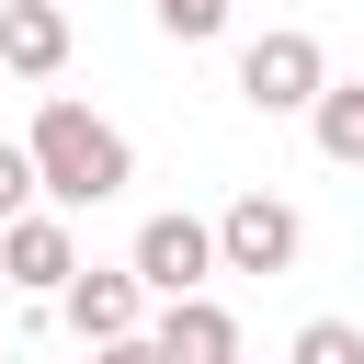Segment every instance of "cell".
Listing matches in <instances>:
<instances>
[{
  "mask_svg": "<svg viewBox=\"0 0 364 364\" xmlns=\"http://www.w3.org/2000/svg\"><path fill=\"white\" fill-rule=\"evenodd\" d=\"M68 68V11L57 0H11L0 11V80H57Z\"/></svg>",
  "mask_w": 364,
  "mask_h": 364,
  "instance_id": "7",
  "label": "cell"
},
{
  "mask_svg": "<svg viewBox=\"0 0 364 364\" xmlns=\"http://www.w3.org/2000/svg\"><path fill=\"white\" fill-rule=\"evenodd\" d=\"M0 11H11V0H0Z\"/></svg>",
  "mask_w": 364,
  "mask_h": 364,
  "instance_id": "15",
  "label": "cell"
},
{
  "mask_svg": "<svg viewBox=\"0 0 364 364\" xmlns=\"http://www.w3.org/2000/svg\"><path fill=\"white\" fill-rule=\"evenodd\" d=\"M171 364H239V318L216 307V296H182V307H159V330H148Z\"/></svg>",
  "mask_w": 364,
  "mask_h": 364,
  "instance_id": "8",
  "label": "cell"
},
{
  "mask_svg": "<svg viewBox=\"0 0 364 364\" xmlns=\"http://www.w3.org/2000/svg\"><path fill=\"white\" fill-rule=\"evenodd\" d=\"M34 193H46L34 148H23V136H0V228H23V216H34Z\"/></svg>",
  "mask_w": 364,
  "mask_h": 364,
  "instance_id": "10",
  "label": "cell"
},
{
  "mask_svg": "<svg viewBox=\"0 0 364 364\" xmlns=\"http://www.w3.org/2000/svg\"><path fill=\"white\" fill-rule=\"evenodd\" d=\"M148 11H159V34H182V46L228 34V0H148Z\"/></svg>",
  "mask_w": 364,
  "mask_h": 364,
  "instance_id": "12",
  "label": "cell"
},
{
  "mask_svg": "<svg viewBox=\"0 0 364 364\" xmlns=\"http://www.w3.org/2000/svg\"><path fill=\"white\" fill-rule=\"evenodd\" d=\"M284 364H364V330H353V318H307Z\"/></svg>",
  "mask_w": 364,
  "mask_h": 364,
  "instance_id": "11",
  "label": "cell"
},
{
  "mask_svg": "<svg viewBox=\"0 0 364 364\" xmlns=\"http://www.w3.org/2000/svg\"><path fill=\"white\" fill-rule=\"evenodd\" d=\"M91 364H171V353H159V341H148V330H136V341H102V353H91Z\"/></svg>",
  "mask_w": 364,
  "mask_h": 364,
  "instance_id": "13",
  "label": "cell"
},
{
  "mask_svg": "<svg viewBox=\"0 0 364 364\" xmlns=\"http://www.w3.org/2000/svg\"><path fill=\"white\" fill-rule=\"evenodd\" d=\"M0 273H11L23 296H68V284H80L91 262H80V239H68V216H46V205H34L23 228H0Z\"/></svg>",
  "mask_w": 364,
  "mask_h": 364,
  "instance_id": "5",
  "label": "cell"
},
{
  "mask_svg": "<svg viewBox=\"0 0 364 364\" xmlns=\"http://www.w3.org/2000/svg\"><path fill=\"white\" fill-rule=\"evenodd\" d=\"M307 125H318V148H330V159H341V171H364V80H330V91H318V114H307Z\"/></svg>",
  "mask_w": 364,
  "mask_h": 364,
  "instance_id": "9",
  "label": "cell"
},
{
  "mask_svg": "<svg viewBox=\"0 0 364 364\" xmlns=\"http://www.w3.org/2000/svg\"><path fill=\"white\" fill-rule=\"evenodd\" d=\"M125 273H136L159 307H182V296H205V273H228V250H216L205 216H148L136 250H125Z\"/></svg>",
  "mask_w": 364,
  "mask_h": 364,
  "instance_id": "3",
  "label": "cell"
},
{
  "mask_svg": "<svg viewBox=\"0 0 364 364\" xmlns=\"http://www.w3.org/2000/svg\"><path fill=\"white\" fill-rule=\"evenodd\" d=\"M216 250H228V273H296L307 216H296L284 193H239V205L216 216Z\"/></svg>",
  "mask_w": 364,
  "mask_h": 364,
  "instance_id": "4",
  "label": "cell"
},
{
  "mask_svg": "<svg viewBox=\"0 0 364 364\" xmlns=\"http://www.w3.org/2000/svg\"><path fill=\"white\" fill-rule=\"evenodd\" d=\"M23 148H34V171H46V205H57V216H80V205H114V193L136 182V148H125V125H102L91 102H46Z\"/></svg>",
  "mask_w": 364,
  "mask_h": 364,
  "instance_id": "1",
  "label": "cell"
},
{
  "mask_svg": "<svg viewBox=\"0 0 364 364\" xmlns=\"http://www.w3.org/2000/svg\"><path fill=\"white\" fill-rule=\"evenodd\" d=\"M318 91H330V57H318L307 23L250 34V57H239V102H250V114H318Z\"/></svg>",
  "mask_w": 364,
  "mask_h": 364,
  "instance_id": "2",
  "label": "cell"
},
{
  "mask_svg": "<svg viewBox=\"0 0 364 364\" xmlns=\"http://www.w3.org/2000/svg\"><path fill=\"white\" fill-rule=\"evenodd\" d=\"M0 284H11V273H0Z\"/></svg>",
  "mask_w": 364,
  "mask_h": 364,
  "instance_id": "14",
  "label": "cell"
},
{
  "mask_svg": "<svg viewBox=\"0 0 364 364\" xmlns=\"http://www.w3.org/2000/svg\"><path fill=\"white\" fill-rule=\"evenodd\" d=\"M0 364H11V353H0Z\"/></svg>",
  "mask_w": 364,
  "mask_h": 364,
  "instance_id": "16",
  "label": "cell"
},
{
  "mask_svg": "<svg viewBox=\"0 0 364 364\" xmlns=\"http://www.w3.org/2000/svg\"><path fill=\"white\" fill-rule=\"evenodd\" d=\"M57 307H68V330H80L91 353H102V341H136V307H148V284H136V273H102V262H91V273H80V284H68Z\"/></svg>",
  "mask_w": 364,
  "mask_h": 364,
  "instance_id": "6",
  "label": "cell"
}]
</instances>
